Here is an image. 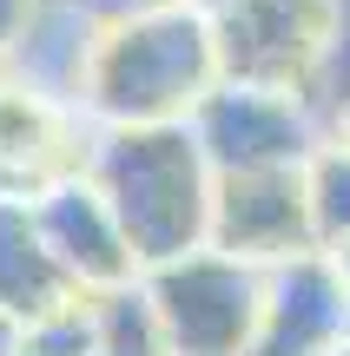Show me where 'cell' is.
Segmentation results:
<instances>
[{"label": "cell", "mask_w": 350, "mask_h": 356, "mask_svg": "<svg viewBox=\"0 0 350 356\" xmlns=\"http://www.w3.org/2000/svg\"><path fill=\"white\" fill-rule=\"evenodd\" d=\"M86 172L106 191L139 270H159L172 257H192L212 244L218 172H212L192 119H172V126H106Z\"/></svg>", "instance_id": "cell-1"}, {"label": "cell", "mask_w": 350, "mask_h": 356, "mask_svg": "<svg viewBox=\"0 0 350 356\" xmlns=\"http://www.w3.org/2000/svg\"><path fill=\"white\" fill-rule=\"evenodd\" d=\"M218 79L225 60H218L212 13L185 0V7L106 26L79 106L106 126H172V119H192V106Z\"/></svg>", "instance_id": "cell-2"}, {"label": "cell", "mask_w": 350, "mask_h": 356, "mask_svg": "<svg viewBox=\"0 0 350 356\" xmlns=\"http://www.w3.org/2000/svg\"><path fill=\"white\" fill-rule=\"evenodd\" d=\"M159 317H166L172 356H245L264 330L271 277L232 251H192L145 270Z\"/></svg>", "instance_id": "cell-3"}, {"label": "cell", "mask_w": 350, "mask_h": 356, "mask_svg": "<svg viewBox=\"0 0 350 356\" xmlns=\"http://www.w3.org/2000/svg\"><path fill=\"white\" fill-rule=\"evenodd\" d=\"M192 132L205 145L212 172L311 165V152L324 145L311 99L298 86H264V79H218L192 106Z\"/></svg>", "instance_id": "cell-4"}, {"label": "cell", "mask_w": 350, "mask_h": 356, "mask_svg": "<svg viewBox=\"0 0 350 356\" xmlns=\"http://www.w3.org/2000/svg\"><path fill=\"white\" fill-rule=\"evenodd\" d=\"M212 251H232V257H245V264H285V257L324 251L304 165L218 172V198H212Z\"/></svg>", "instance_id": "cell-5"}, {"label": "cell", "mask_w": 350, "mask_h": 356, "mask_svg": "<svg viewBox=\"0 0 350 356\" xmlns=\"http://www.w3.org/2000/svg\"><path fill=\"white\" fill-rule=\"evenodd\" d=\"M337 0H225L212 7L225 79H264V86H298L311 79L331 33Z\"/></svg>", "instance_id": "cell-6"}, {"label": "cell", "mask_w": 350, "mask_h": 356, "mask_svg": "<svg viewBox=\"0 0 350 356\" xmlns=\"http://www.w3.org/2000/svg\"><path fill=\"white\" fill-rule=\"evenodd\" d=\"M350 343V284L337 257L304 251L271 270L264 297V330L245 356H331Z\"/></svg>", "instance_id": "cell-7"}, {"label": "cell", "mask_w": 350, "mask_h": 356, "mask_svg": "<svg viewBox=\"0 0 350 356\" xmlns=\"http://www.w3.org/2000/svg\"><path fill=\"white\" fill-rule=\"evenodd\" d=\"M33 218H40V231H47L53 257H60L86 291L132 284L139 257H132V244H126V231H119L106 191L93 185V172H73V178H60V185H47L33 198Z\"/></svg>", "instance_id": "cell-8"}, {"label": "cell", "mask_w": 350, "mask_h": 356, "mask_svg": "<svg viewBox=\"0 0 350 356\" xmlns=\"http://www.w3.org/2000/svg\"><path fill=\"white\" fill-rule=\"evenodd\" d=\"M73 172H86V165L73 152L66 106L0 73V191L7 198H40L47 185H60Z\"/></svg>", "instance_id": "cell-9"}, {"label": "cell", "mask_w": 350, "mask_h": 356, "mask_svg": "<svg viewBox=\"0 0 350 356\" xmlns=\"http://www.w3.org/2000/svg\"><path fill=\"white\" fill-rule=\"evenodd\" d=\"M100 33H106V20L86 0H40L26 33L0 60V73L47 92V99H60V106H73V99H86V73H93V53H100Z\"/></svg>", "instance_id": "cell-10"}, {"label": "cell", "mask_w": 350, "mask_h": 356, "mask_svg": "<svg viewBox=\"0 0 350 356\" xmlns=\"http://www.w3.org/2000/svg\"><path fill=\"white\" fill-rule=\"evenodd\" d=\"M93 297L73 270L53 257L47 231L33 218V198H7L0 191V310H13L20 323H40L53 310Z\"/></svg>", "instance_id": "cell-11"}, {"label": "cell", "mask_w": 350, "mask_h": 356, "mask_svg": "<svg viewBox=\"0 0 350 356\" xmlns=\"http://www.w3.org/2000/svg\"><path fill=\"white\" fill-rule=\"evenodd\" d=\"M93 304H100V356H172L166 317H159L145 284L93 291Z\"/></svg>", "instance_id": "cell-12"}, {"label": "cell", "mask_w": 350, "mask_h": 356, "mask_svg": "<svg viewBox=\"0 0 350 356\" xmlns=\"http://www.w3.org/2000/svg\"><path fill=\"white\" fill-rule=\"evenodd\" d=\"M304 99H311L324 132L337 119H350V0L331 7V33H324V53H317L311 79H304Z\"/></svg>", "instance_id": "cell-13"}, {"label": "cell", "mask_w": 350, "mask_h": 356, "mask_svg": "<svg viewBox=\"0 0 350 356\" xmlns=\"http://www.w3.org/2000/svg\"><path fill=\"white\" fill-rule=\"evenodd\" d=\"M304 178H311V211H317V238L324 244H350V145H317L311 165H304Z\"/></svg>", "instance_id": "cell-14"}, {"label": "cell", "mask_w": 350, "mask_h": 356, "mask_svg": "<svg viewBox=\"0 0 350 356\" xmlns=\"http://www.w3.org/2000/svg\"><path fill=\"white\" fill-rule=\"evenodd\" d=\"M26 350L33 356H100V304L79 297V304L26 323Z\"/></svg>", "instance_id": "cell-15"}, {"label": "cell", "mask_w": 350, "mask_h": 356, "mask_svg": "<svg viewBox=\"0 0 350 356\" xmlns=\"http://www.w3.org/2000/svg\"><path fill=\"white\" fill-rule=\"evenodd\" d=\"M93 13H100L106 26H119V20H139V13H166V7H185V0H86Z\"/></svg>", "instance_id": "cell-16"}, {"label": "cell", "mask_w": 350, "mask_h": 356, "mask_svg": "<svg viewBox=\"0 0 350 356\" xmlns=\"http://www.w3.org/2000/svg\"><path fill=\"white\" fill-rule=\"evenodd\" d=\"M33 7H40V0H0V60H7V53H13V40L26 33Z\"/></svg>", "instance_id": "cell-17"}, {"label": "cell", "mask_w": 350, "mask_h": 356, "mask_svg": "<svg viewBox=\"0 0 350 356\" xmlns=\"http://www.w3.org/2000/svg\"><path fill=\"white\" fill-rule=\"evenodd\" d=\"M20 350H26V323L13 310H0V356H20Z\"/></svg>", "instance_id": "cell-18"}, {"label": "cell", "mask_w": 350, "mask_h": 356, "mask_svg": "<svg viewBox=\"0 0 350 356\" xmlns=\"http://www.w3.org/2000/svg\"><path fill=\"white\" fill-rule=\"evenodd\" d=\"M192 7H205V13H212V7H225V0H192Z\"/></svg>", "instance_id": "cell-19"}, {"label": "cell", "mask_w": 350, "mask_h": 356, "mask_svg": "<svg viewBox=\"0 0 350 356\" xmlns=\"http://www.w3.org/2000/svg\"><path fill=\"white\" fill-rule=\"evenodd\" d=\"M331 356H350V343H344V350H331Z\"/></svg>", "instance_id": "cell-20"}, {"label": "cell", "mask_w": 350, "mask_h": 356, "mask_svg": "<svg viewBox=\"0 0 350 356\" xmlns=\"http://www.w3.org/2000/svg\"><path fill=\"white\" fill-rule=\"evenodd\" d=\"M20 356H33V350H20Z\"/></svg>", "instance_id": "cell-21"}]
</instances>
